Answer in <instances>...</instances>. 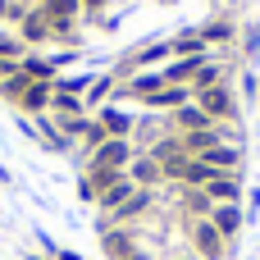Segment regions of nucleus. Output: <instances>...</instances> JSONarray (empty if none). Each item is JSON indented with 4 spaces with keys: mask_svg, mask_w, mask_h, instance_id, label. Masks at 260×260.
Listing matches in <instances>:
<instances>
[{
    "mask_svg": "<svg viewBox=\"0 0 260 260\" xmlns=\"http://www.w3.org/2000/svg\"><path fill=\"white\" fill-rule=\"evenodd\" d=\"M206 110L210 114H229V91H210L206 96Z\"/></svg>",
    "mask_w": 260,
    "mask_h": 260,
    "instance_id": "nucleus-1",
    "label": "nucleus"
},
{
    "mask_svg": "<svg viewBox=\"0 0 260 260\" xmlns=\"http://www.w3.org/2000/svg\"><path fill=\"white\" fill-rule=\"evenodd\" d=\"M101 165H110V169H114V165H123V142H110V146L101 151Z\"/></svg>",
    "mask_w": 260,
    "mask_h": 260,
    "instance_id": "nucleus-2",
    "label": "nucleus"
},
{
    "mask_svg": "<svg viewBox=\"0 0 260 260\" xmlns=\"http://www.w3.org/2000/svg\"><path fill=\"white\" fill-rule=\"evenodd\" d=\"M46 9H50V14H55V18L64 23V18H69V14H73L78 5H73V0H46Z\"/></svg>",
    "mask_w": 260,
    "mask_h": 260,
    "instance_id": "nucleus-3",
    "label": "nucleus"
},
{
    "mask_svg": "<svg viewBox=\"0 0 260 260\" xmlns=\"http://www.w3.org/2000/svg\"><path fill=\"white\" fill-rule=\"evenodd\" d=\"M210 192H215V197H233L238 187H233V178H210Z\"/></svg>",
    "mask_w": 260,
    "mask_h": 260,
    "instance_id": "nucleus-4",
    "label": "nucleus"
},
{
    "mask_svg": "<svg viewBox=\"0 0 260 260\" xmlns=\"http://www.w3.org/2000/svg\"><path fill=\"white\" fill-rule=\"evenodd\" d=\"M151 101H155V105H178L183 91H151Z\"/></svg>",
    "mask_w": 260,
    "mask_h": 260,
    "instance_id": "nucleus-5",
    "label": "nucleus"
},
{
    "mask_svg": "<svg viewBox=\"0 0 260 260\" xmlns=\"http://www.w3.org/2000/svg\"><path fill=\"white\" fill-rule=\"evenodd\" d=\"M183 123H187V128H206V114H197V110H183Z\"/></svg>",
    "mask_w": 260,
    "mask_h": 260,
    "instance_id": "nucleus-6",
    "label": "nucleus"
},
{
    "mask_svg": "<svg viewBox=\"0 0 260 260\" xmlns=\"http://www.w3.org/2000/svg\"><path fill=\"white\" fill-rule=\"evenodd\" d=\"M206 160H210V165H233V151H210Z\"/></svg>",
    "mask_w": 260,
    "mask_h": 260,
    "instance_id": "nucleus-7",
    "label": "nucleus"
},
{
    "mask_svg": "<svg viewBox=\"0 0 260 260\" xmlns=\"http://www.w3.org/2000/svg\"><path fill=\"white\" fill-rule=\"evenodd\" d=\"M233 224H238V210H219V229H224V233H229V229H233Z\"/></svg>",
    "mask_w": 260,
    "mask_h": 260,
    "instance_id": "nucleus-8",
    "label": "nucleus"
}]
</instances>
